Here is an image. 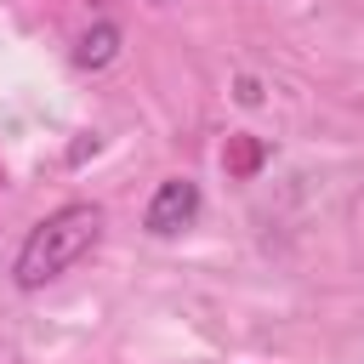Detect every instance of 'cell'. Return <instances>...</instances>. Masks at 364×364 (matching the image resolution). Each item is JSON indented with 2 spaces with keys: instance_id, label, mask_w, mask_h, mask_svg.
I'll return each mask as SVG.
<instances>
[{
  "instance_id": "6da1fadb",
  "label": "cell",
  "mask_w": 364,
  "mask_h": 364,
  "mask_svg": "<svg viewBox=\"0 0 364 364\" xmlns=\"http://www.w3.org/2000/svg\"><path fill=\"white\" fill-rule=\"evenodd\" d=\"M97 239H102V205H91V199L57 205V210L40 216V222L28 228V239L17 245V256H11V284H17V290H46V284H57Z\"/></svg>"
},
{
  "instance_id": "3957f363",
  "label": "cell",
  "mask_w": 364,
  "mask_h": 364,
  "mask_svg": "<svg viewBox=\"0 0 364 364\" xmlns=\"http://www.w3.org/2000/svg\"><path fill=\"white\" fill-rule=\"evenodd\" d=\"M114 57H119V28H114V23L85 28L80 46H74V63H80V68H102V63H114Z\"/></svg>"
},
{
  "instance_id": "7a4b0ae2",
  "label": "cell",
  "mask_w": 364,
  "mask_h": 364,
  "mask_svg": "<svg viewBox=\"0 0 364 364\" xmlns=\"http://www.w3.org/2000/svg\"><path fill=\"white\" fill-rule=\"evenodd\" d=\"M199 210H205L199 182H193V176H165V182L154 188L148 210H142V228H148L154 239H176V233H188V228L199 222Z\"/></svg>"
}]
</instances>
